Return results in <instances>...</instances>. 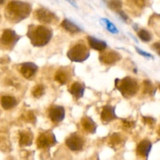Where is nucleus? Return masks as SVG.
<instances>
[{
    "mask_svg": "<svg viewBox=\"0 0 160 160\" xmlns=\"http://www.w3.org/2000/svg\"><path fill=\"white\" fill-rule=\"evenodd\" d=\"M138 37L140 38L141 40H142L143 42H148L152 39L151 34H149V32H148V31H146V30L145 29L140 30V31H138Z\"/></svg>",
    "mask_w": 160,
    "mask_h": 160,
    "instance_id": "b1692460",
    "label": "nucleus"
},
{
    "mask_svg": "<svg viewBox=\"0 0 160 160\" xmlns=\"http://www.w3.org/2000/svg\"><path fill=\"white\" fill-rule=\"evenodd\" d=\"M48 117L53 123H59L65 117V109L62 106H54L48 111Z\"/></svg>",
    "mask_w": 160,
    "mask_h": 160,
    "instance_id": "1a4fd4ad",
    "label": "nucleus"
},
{
    "mask_svg": "<svg viewBox=\"0 0 160 160\" xmlns=\"http://www.w3.org/2000/svg\"><path fill=\"white\" fill-rule=\"evenodd\" d=\"M17 99L14 97L9 96V95H6L2 96L1 98V106L6 110L12 109L17 106Z\"/></svg>",
    "mask_w": 160,
    "mask_h": 160,
    "instance_id": "a211bd4d",
    "label": "nucleus"
},
{
    "mask_svg": "<svg viewBox=\"0 0 160 160\" xmlns=\"http://www.w3.org/2000/svg\"><path fill=\"white\" fill-rule=\"evenodd\" d=\"M121 142L122 138L119 134H113L110 137V140H109V142L112 145H117L121 143Z\"/></svg>",
    "mask_w": 160,
    "mask_h": 160,
    "instance_id": "393cba45",
    "label": "nucleus"
},
{
    "mask_svg": "<svg viewBox=\"0 0 160 160\" xmlns=\"http://www.w3.org/2000/svg\"><path fill=\"white\" fill-rule=\"evenodd\" d=\"M152 48L156 52L159 53L160 56V42H156V43H155L154 45H152Z\"/></svg>",
    "mask_w": 160,
    "mask_h": 160,
    "instance_id": "473e14b6",
    "label": "nucleus"
},
{
    "mask_svg": "<svg viewBox=\"0 0 160 160\" xmlns=\"http://www.w3.org/2000/svg\"><path fill=\"white\" fill-rule=\"evenodd\" d=\"M19 40V36L17 33L11 29H6L3 31L0 41L4 45H11L16 44Z\"/></svg>",
    "mask_w": 160,
    "mask_h": 160,
    "instance_id": "9d476101",
    "label": "nucleus"
},
{
    "mask_svg": "<svg viewBox=\"0 0 160 160\" xmlns=\"http://www.w3.org/2000/svg\"><path fill=\"white\" fill-rule=\"evenodd\" d=\"M136 51H137L139 54L142 55V56H145V57L152 58V56L149 53H147V52H145L142 51V50H141L139 48H136Z\"/></svg>",
    "mask_w": 160,
    "mask_h": 160,
    "instance_id": "7c9ffc66",
    "label": "nucleus"
},
{
    "mask_svg": "<svg viewBox=\"0 0 160 160\" xmlns=\"http://www.w3.org/2000/svg\"><path fill=\"white\" fill-rule=\"evenodd\" d=\"M67 1H68L69 2H70V4H71L73 6H74V7H78V6H77V5H76V3H75L74 2L72 1V0H67Z\"/></svg>",
    "mask_w": 160,
    "mask_h": 160,
    "instance_id": "72a5a7b5",
    "label": "nucleus"
},
{
    "mask_svg": "<svg viewBox=\"0 0 160 160\" xmlns=\"http://www.w3.org/2000/svg\"><path fill=\"white\" fill-rule=\"evenodd\" d=\"M56 143V137L51 132L41 134L37 139V145L39 148H45L52 146Z\"/></svg>",
    "mask_w": 160,
    "mask_h": 160,
    "instance_id": "423d86ee",
    "label": "nucleus"
},
{
    "mask_svg": "<svg viewBox=\"0 0 160 160\" xmlns=\"http://www.w3.org/2000/svg\"><path fill=\"white\" fill-rule=\"evenodd\" d=\"M67 56L72 62H82L88 59L90 52L84 44H77L67 52Z\"/></svg>",
    "mask_w": 160,
    "mask_h": 160,
    "instance_id": "20e7f679",
    "label": "nucleus"
},
{
    "mask_svg": "<svg viewBox=\"0 0 160 160\" xmlns=\"http://www.w3.org/2000/svg\"><path fill=\"white\" fill-rule=\"evenodd\" d=\"M61 26L67 31L68 32L72 33V34H76V33H79L81 31V28L78 26V25L75 24L74 23L71 22L70 20L65 19V20H62V22L61 23Z\"/></svg>",
    "mask_w": 160,
    "mask_h": 160,
    "instance_id": "6ab92c4d",
    "label": "nucleus"
},
{
    "mask_svg": "<svg viewBox=\"0 0 160 160\" xmlns=\"http://www.w3.org/2000/svg\"><path fill=\"white\" fill-rule=\"evenodd\" d=\"M158 133H159V134L160 135V127H159V131H158Z\"/></svg>",
    "mask_w": 160,
    "mask_h": 160,
    "instance_id": "c9c22d12",
    "label": "nucleus"
},
{
    "mask_svg": "<svg viewBox=\"0 0 160 160\" xmlns=\"http://www.w3.org/2000/svg\"><path fill=\"white\" fill-rule=\"evenodd\" d=\"M81 125L84 131L90 134H95L97 129V125L92 118L89 117H84L81 119Z\"/></svg>",
    "mask_w": 160,
    "mask_h": 160,
    "instance_id": "ddd939ff",
    "label": "nucleus"
},
{
    "mask_svg": "<svg viewBox=\"0 0 160 160\" xmlns=\"http://www.w3.org/2000/svg\"><path fill=\"white\" fill-rule=\"evenodd\" d=\"M23 120L28 122H30V123H34L36 121V117L32 111H29V112H28L26 114L23 115Z\"/></svg>",
    "mask_w": 160,
    "mask_h": 160,
    "instance_id": "a878e982",
    "label": "nucleus"
},
{
    "mask_svg": "<svg viewBox=\"0 0 160 160\" xmlns=\"http://www.w3.org/2000/svg\"><path fill=\"white\" fill-rule=\"evenodd\" d=\"M115 85L117 90L125 98L132 97L137 93L138 90V82L130 77H126L123 79H116Z\"/></svg>",
    "mask_w": 160,
    "mask_h": 160,
    "instance_id": "7ed1b4c3",
    "label": "nucleus"
},
{
    "mask_svg": "<svg viewBox=\"0 0 160 160\" xmlns=\"http://www.w3.org/2000/svg\"><path fill=\"white\" fill-rule=\"evenodd\" d=\"M132 1L134 2V3L138 7L142 8L145 5V0H132Z\"/></svg>",
    "mask_w": 160,
    "mask_h": 160,
    "instance_id": "2f4dec72",
    "label": "nucleus"
},
{
    "mask_svg": "<svg viewBox=\"0 0 160 160\" xmlns=\"http://www.w3.org/2000/svg\"><path fill=\"white\" fill-rule=\"evenodd\" d=\"M34 16H35V18L40 23H45V24H51V23H53L58 20L56 14L48 10V9H45V8L38 9L34 12Z\"/></svg>",
    "mask_w": 160,
    "mask_h": 160,
    "instance_id": "39448f33",
    "label": "nucleus"
},
{
    "mask_svg": "<svg viewBox=\"0 0 160 160\" xmlns=\"http://www.w3.org/2000/svg\"><path fill=\"white\" fill-rule=\"evenodd\" d=\"M88 44L91 46V48L96 50V51H103L107 47L106 42L100 40V39L95 38L92 37V36H88Z\"/></svg>",
    "mask_w": 160,
    "mask_h": 160,
    "instance_id": "4468645a",
    "label": "nucleus"
},
{
    "mask_svg": "<svg viewBox=\"0 0 160 160\" xmlns=\"http://www.w3.org/2000/svg\"><path fill=\"white\" fill-rule=\"evenodd\" d=\"M28 37L34 46L42 47L50 42L52 37V31L43 25H30Z\"/></svg>",
    "mask_w": 160,
    "mask_h": 160,
    "instance_id": "f03ea898",
    "label": "nucleus"
},
{
    "mask_svg": "<svg viewBox=\"0 0 160 160\" xmlns=\"http://www.w3.org/2000/svg\"><path fill=\"white\" fill-rule=\"evenodd\" d=\"M38 70V66L34 62H24L20 67V73L23 78L29 79L32 78Z\"/></svg>",
    "mask_w": 160,
    "mask_h": 160,
    "instance_id": "f8f14e48",
    "label": "nucleus"
},
{
    "mask_svg": "<svg viewBox=\"0 0 160 160\" xmlns=\"http://www.w3.org/2000/svg\"><path fill=\"white\" fill-rule=\"evenodd\" d=\"M100 23H101V24L102 25L104 28H106V29H107L108 31H109V32L112 33V34H116L119 32L118 29L116 28L115 25H114L112 22L109 21L108 19L102 18L101 20H100Z\"/></svg>",
    "mask_w": 160,
    "mask_h": 160,
    "instance_id": "aec40b11",
    "label": "nucleus"
},
{
    "mask_svg": "<svg viewBox=\"0 0 160 160\" xmlns=\"http://www.w3.org/2000/svg\"><path fill=\"white\" fill-rule=\"evenodd\" d=\"M117 12H118V14L120 15V17H121V19L123 20V21H125V22L128 21V15H127V14L123 12V11H122L121 9H120V10L118 11Z\"/></svg>",
    "mask_w": 160,
    "mask_h": 160,
    "instance_id": "c756f323",
    "label": "nucleus"
},
{
    "mask_svg": "<svg viewBox=\"0 0 160 160\" xmlns=\"http://www.w3.org/2000/svg\"><path fill=\"white\" fill-rule=\"evenodd\" d=\"M84 142L82 138L77 134H71L66 140V145L71 151H80L84 147Z\"/></svg>",
    "mask_w": 160,
    "mask_h": 160,
    "instance_id": "0eeeda50",
    "label": "nucleus"
},
{
    "mask_svg": "<svg viewBox=\"0 0 160 160\" xmlns=\"http://www.w3.org/2000/svg\"><path fill=\"white\" fill-rule=\"evenodd\" d=\"M143 121L145 122V123H146V124H153L155 122V120L153 118H152V117H143Z\"/></svg>",
    "mask_w": 160,
    "mask_h": 160,
    "instance_id": "c85d7f7f",
    "label": "nucleus"
},
{
    "mask_svg": "<svg viewBox=\"0 0 160 160\" xmlns=\"http://www.w3.org/2000/svg\"><path fill=\"white\" fill-rule=\"evenodd\" d=\"M84 89H85V87L84 84L80 82H74L72 84L69 91L73 97H75L77 99H79L84 95Z\"/></svg>",
    "mask_w": 160,
    "mask_h": 160,
    "instance_id": "dca6fc26",
    "label": "nucleus"
},
{
    "mask_svg": "<svg viewBox=\"0 0 160 160\" xmlns=\"http://www.w3.org/2000/svg\"><path fill=\"white\" fill-rule=\"evenodd\" d=\"M33 134L29 131H23L20 132V140L19 144L20 146H29L32 144Z\"/></svg>",
    "mask_w": 160,
    "mask_h": 160,
    "instance_id": "f3484780",
    "label": "nucleus"
},
{
    "mask_svg": "<svg viewBox=\"0 0 160 160\" xmlns=\"http://www.w3.org/2000/svg\"><path fill=\"white\" fill-rule=\"evenodd\" d=\"M123 6V2L121 0H110L108 3V7L112 10L118 12L121 9Z\"/></svg>",
    "mask_w": 160,
    "mask_h": 160,
    "instance_id": "412c9836",
    "label": "nucleus"
},
{
    "mask_svg": "<svg viewBox=\"0 0 160 160\" xmlns=\"http://www.w3.org/2000/svg\"><path fill=\"white\" fill-rule=\"evenodd\" d=\"M152 148V143L148 140H143L138 144L137 147L138 155L147 157Z\"/></svg>",
    "mask_w": 160,
    "mask_h": 160,
    "instance_id": "2eb2a0df",
    "label": "nucleus"
},
{
    "mask_svg": "<svg viewBox=\"0 0 160 160\" xmlns=\"http://www.w3.org/2000/svg\"><path fill=\"white\" fill-rule=\"evenodd\" d=\"M44 92H45V88L43 85H37L33 88L32 90V95L34 98H38L43 95Z\"/></svg>",
    "mask_w": 160,
    "mask_h": 160,
    "instance_id": "5701e85b",
    "label": "nucleus"
},
{
    "mask_svg": "<svg viewBox=\"0 0 160 160\" xmlns=\"http://www.w3.org/2000/svg\"><path fill=\"white\" fill-rule=\"evenodd\" d=\"M117 119V116L116 115L115 107L110 106V105H106L102 108V110L101 112V120L104 123H108L112 120Z\"/></svg>",
    "mask_w": 160,
    "mask_h": 160,
    "instance_id": "9b49d317",
    "label": "nucleus"
},
{
    "mask_svg": "<svg viewBox=\"0 0 160 160\" xmlns=\"http://www.w3.org/2000/svg\"><path fill=\"white\" fill-rule=\"evenodd\" d=\"M123 126L124 128L129 129V128H132L134 126V123L132 121H130V120H123Z\"/></svg>",
    "mask_w": 160,
    "mask_h": 160,
    "instance_id": "cd10ccee",
    "label": "nucleus"
},
{
    "mask_svg": "<svg viewBox=\"0 0 160 160\" xmlns=\"http://www.w3.org/2000/svg\"><path fill=\"white\" fill-rule=\"evenodd\" d=\"M4 1H5V0H0V5L3 4V2H4Z\"/></svg>",
    "mask_w": 160,
    "mask_h": 160,
    "instance_id": "f704fd0d",
    "label": "nucleus"
},
{
    "mask_svg": "<svg viewBox=\"0 0 160 160\" xmlns=\"http://www.w3.org/2000/svg\"><path fill=\"white\" fill-rule=\"evenodd\" d=\"M55 80L60 84H65L67 81V74L62 70H58L55 75Z\"/></svg>",
    "mask_w": 160,
    "mask_h": 160,
    "instance_id": "4be33fe9",
    "label": "nucleus"
},
{
    "mask_svg": "<svg viewBox=\"0 0 160 160\" xmlns=\"http://www.w3.org/2000/svg\"><path fill=\"white\" fill-rule=\"evenodd\" d=\"M31 12V4L25 2L12 0L6 6L5 15L8 20L18 23L26 19Z\"/></svg>",
    "mask_w": 160,
    "mask_h": 160,
    "instance_id": "f257e3e1",
    "label": "nucleus"
},
{
    "mask_svg": "<svg viewBox=\"0 0 160 160\" xmlns=\"http://www.w3.org/2000/svg\"><path fill=\"white\" fill-rule=\"evenodd\" d=\"M144 84V92L147 94H151L152 92H154L153 90L152 84L149 81H145L143 83Z\"/></svg>",
    "mask_w": 160,
    "mask_h": 160,
    "instance_id": "bb28decb",
    "label": "nucleus"
},
{
    "mask_svg": "<svg viewBox=\"0 0 160 160\" xmlns=\"http://www.w3.org/2000/svg\"><path fill=\"white\" fill-rule=\"evenodd\" d=\"M121 59V55L116 51H108L100 55L99 60L106 65H112Z\"/></svg>",
    "mask_w": 160,
    "mask_h": 160,
    "instance_id": "6e6552de",
    "label": "nucleus"
}]
</instances>
